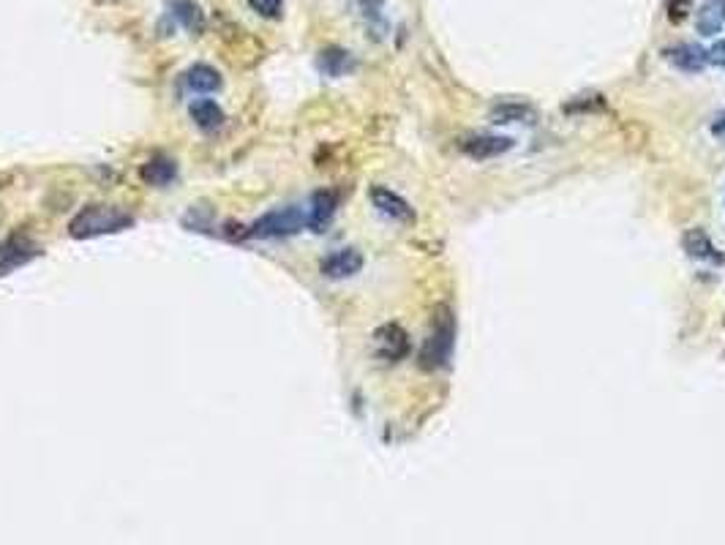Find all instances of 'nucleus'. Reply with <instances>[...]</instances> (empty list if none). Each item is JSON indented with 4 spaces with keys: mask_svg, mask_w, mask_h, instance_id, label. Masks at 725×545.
<instances>
[{
    "mask_svg": "<svg viewBox=\"0 0 725 545\" xmlns=\"http://www.w3.org/2000/svg\"><path fill=\"white\" fill-rule=\"evenodd\" d=\"M712 131H715V137H723V134H725V115H720V118H717V123L712 126Z\"/></svg>",
    "mask_w": 725,
    "mask_h": 545,
    "instance_id": "23",
    "label": "nucleus"
},
{
    "mask_svg": "<svg viewBox=\"0 0 725 545\" xmlns=\"http://www.w3.org/2000/svg\"><path fill=\"white\" fill-rule=\"evenodd\" d=\"M249 9L257 11L259 17L279 20L281 11H284V0H249Z\"/></svg>",
    "mask_w": 725,
    "mask_h": 545,
    "instance_id": "19",
    "label": "nucleus"
},
{
    "mask_svg": "<svg viewBox=\"0 0 725 545\" xmlns=\"http://www.w3.org/2000/svg\"><path fill=\"white\" fill-rule=\"evenodd\" d=\"M169 11H172V17L189 30V33H202L205 30V14H202V9H199L194 0H172Z\"/></svg>",
    "mask_w": 725,
    "mask_h": 545,
    "instance_id": "14",
    "label": "nucleus"
},
{
    "mask_svg": "<svg viewBox=\"0 0 725 545\" xmlns=\"http://www.w3.org/2000/svg\"><path fill=\"white\" fill-rule=\"evenodd\" d=\"M668 20L682 22L690 11V0H668Z\"/></svg>",
    "mask_w": 725,
    "mask_h": 545,
    "instance_id": "20",
    "label": "nucleus"
},
{
    "mask_svg": "<svg viewBox=\"0 0 725 545\" xmlns=\"http://www.w3.org/2000/svg\"><path fill=\"white\" fill-rule=\"evenodd\" d=\"M319 69L325 71L328 77H344L347 71L355 69V60L347 50H338V47H330L319 55Z\"/></svg>",
    "mask_w": 725,
    "mask_h": 545,
    "instance_id": "15",
    "label": "nucleus"
},
{
    "mask_svg": "<svg viewBox=\"0 0 725 545\" xmlns=\"http://www.w3.org/2000/svg\"><path fill=\"white\" fill-rule=\"evenodd\" d=\"M336 205L338 197L333 191H317L308 202V229L322 232V227H328V221L336 213Z\"/></svg>",
    "mask_w": 725,
    "mask_h": 545,
    "instance_id": "11",
    "label": "nucleus"
},
{
    "mask_svg": "<svg viewBox=\"0 0 725 545\" xmlns=\"http://www.w3.org/2000/svg\"><path fill=\"white\" fill-rule=\"evenodd\" d=\"M513 148V139L510 137H497V134H475V137L461 139V150L467 153L469 159L486 161L497 159L502 153Z\"/></svg>",
    "mask_w": 725,
    "mask_h": 545,
    "instance_id": "6",
    "label": "nucleus"
},
{
    "mask_svg": "<svg viewBox=\"0 0 725 545\" xmlns=\"http://www.w3.org/2000/svg\"><path fill=\"white\" fill-rule=\"evenodd\" d=\"M368 199H371V205H374L382 216L393 218L398 224H412V221H415V208H412L404 197H398L396 191L385 189V186H371Z\"/></svg>",
    "mask_w": 725,
    "mask_h": 545,
    "instance_id": "5",
    "label": "nucleus"
},
{
    "mask_svg": "<svg viewBox=\"0 0 725 545\" xmlns=\"http://www.w3.org/2000/svg\"><path fill=\"white\" fill-rule=\"evenodd\" d=\"M409 349H412L409 333L401 325H396V322H388V325H382L374 333V352L382 360H388V363L404 360L409 355Z\"/></svg>",
    "mask_w": 725,
    "mask_h": 545,
    "instance_id": "4",
    "label": "nucleus"
},
{
    "mask_svg": "<svg viewBox=\"0 0 725 545\" xmlns=\"http://www.w3.org/2000/svg\"><path fill=\"white\" fill-rule=\"evenodd\" d=\"M36 251L39 248L33 246L28 238H20V235H14L9 238L3 246H0V273H9V270L20 268L25 262L36 257Z\"/></svg>",
    "mask_w": 725,
    "mask_h": 545,
    "instance_id": "9",
    "label": "nucleus"
},
{
    "mask_svg": "<svg viewBox=\"0 0 725 545\" xmlns=\"http://www.w3.org/2000/svg\"><path fill=\"white\" fill-rule=\"evenodd\" d=\"M191 118L197 120L199 129L213 131L221 126L224 112H221V107L213 99H202V101H194V104H191Z\"/></svg>",
    "mask_w": 725,
    "mask_h": 545,
    "instance_id": "16",
    "label": "nucleus"
},
{
    "mask_svg": "<svg viewBox=\"0 0 725 545\" xmlns=\"http://www.w3.org/2000/svg\"><path fill=\"white\" fill-rule=\"evenodd\" d=\"M698 33L704 39H715L725 28V0H704L698 9Z\"/></svg>",
    "mask_w": 725,
    "mask_h": 545,
    "instance_id": "10",
    "label": "nucleus"
},
{
    "mask_svg": "<svg viewBox=\"0 0 725 545\" xmlns=\"http://www.w3.org/2000/svg\"><path fill=\"white\" fill-rule=\"evenodd\" d=\"M360 9L366 14L371 22H382V6H385V0H358Z\"/></svg>",
    "mask_w": 725,
    "mask_h": 545,
    "instance_id": "21",
    "label": "nucleus"
},
{
    "mask_svg": "<svg viewBox=\"0 0 725 545\" xmlns=\"http://www.w3.org/2000/svg\"><path fill=\"white\" fill-rule=\"evenodd\" d=\"M663 58L674 66V69L685 71V74H698L704 71V66H709V55H706L704 47L698 44H674L663 52Z\"/></svg>",
    "mask_w": 725,
    "mask_h": 545,
    "instance_id": "8",
    "label": "nucleus"
},
{
    "mask_svg": "<svg viewBox=\"0 0 725 545\" xmlns=\"http://www.w3.org/2000/svg\"><path fill=\"white\" fill-rule=\"evenodd\" d=\"M453 344H456V322L450 317V311L442 308L439 317L434 319L431 333L423 341V349H420V368L437 371V368L445 366L453 355Z\"/></svg>",
    "mask_w": 725,
    "mask_h": 545,
    "instance_id": "2",
    "label": "nucleus"
},
{
    "mask_svg": "<svg viewBox=\"0 0 725 545\" xmlns=\"http://www.w3.org/2000/svg\"><path fill=\"white\" fill-rule=\"evenodd\" d=\"M360 268H363V257H360L358 248H338V251L322 259V265H319L322 276L333 278V281L352 278L355 273H360Z\"/></svg>",
    "mask_w": 725,
    "mask_h": 545,
    "instance_id": "7",
    "label": "nucleus"
},
{
    "mask_svg": "<svg viewBox=\"0 0 725 545\" xmlns=\"http://www.w3.org/2000/svg\"><path fill=\"white\" fill-rule=\"evenodd\" d=\"M527 118H532V109L527 104H499L491 109L494 123H524Z\"/></svg>",
    "mask_w": 725,
    "mask_h": 545,
    "instance_id": "18",
    "label": "nucleus"
},
{
    "mask_svg": "<svg viewBox=\"0 0 725 545\" xmlns=\"http://www.w3.org/2000/svg\"><path fill=\"white\" fill-rule=\"evenodd\" d=\"M706 55H709V63H712V66L725 69V41H717L712 50H706Z\"/></svg>",
    "mask_w": 725,
    "mask_h": 545,
    "instance_id": "22",
    "label": "nucleus"
},
{
    "mask_svg": "<svg viewBox=\"0 0 725 545\" xmlns=\"http://www.w3.org/2000/svg\"><path fill=\"white\" fill-rule=\"evenodd\" d=\"M682 246H685V251L693 259H701V262H723V254H717L715 243H712V238L701 227L685 232Z\"/></svg>",
    "mask_w": 725,
    "mask_h": 545,
    "instance_id": "12",
    "label": "nucleus"
},
{
    "mask_svg": "<svg viewBox=\"0 0 725 545\" xmlns=\"http://www.w3.org/2000/svg\"><path fill=\"white\" fill-rule=\"evenodd\" d=\"M134 227V216L118 205H88L71 218V238H101V235H118L123 229Z\"/></svg>",
    "mask_w": 725,
    "mask_h": 545,
    "instance_id": "1",
    "label": "nucleus"
},
{
    "mask_svg": "<svg viewBox=\"0 0 725 545\" xmlns=\"http://www.w3.org/2000/svg\"><path fill=\"white\" fill-rule=\"evenodd\" d=\"M175 175H178L175 161L164 159V156L148 161V164L142 167V178L148 180L150 186H169V183L175 180Z\"/></svg>",
    "mask_w": 725,
    "mask_h": 545,
    "instance_id": "17",
    "label": "nucleus"
},
{
    "mask_svg": "<svg viewBox=\"0 0 725 545\" xmlns=\"http://www.w3.org/2000/svg\"><path fill=\"white\" fill-rule=\"evenodd\" d=\"M303 227H308V208L287 205V208H276L257 218L251 227V235L254 238H289V235H298Z\"/></svg>",
    "mask_w": 725,
    "mask_h": 545,
    "instance_id": "3",
    "label": "nucleus"
},
{
    "mask_svg": "<svg viewBox=\"0 0 725 545\" xmlns=\"http://www.w3.org/2000/svg\"><path fill=\"white\" fill-rule=\"evenodd\" d=\"M183 82H186V88L191 93H213V90L221 88V74L213 66H208V63H194L186 71Z\"/></svg>",
    "mask_w": 725,
    "mask_h": 545,
    "instance_id": "13",
    "label": "nucleus"
}]
</instances>
